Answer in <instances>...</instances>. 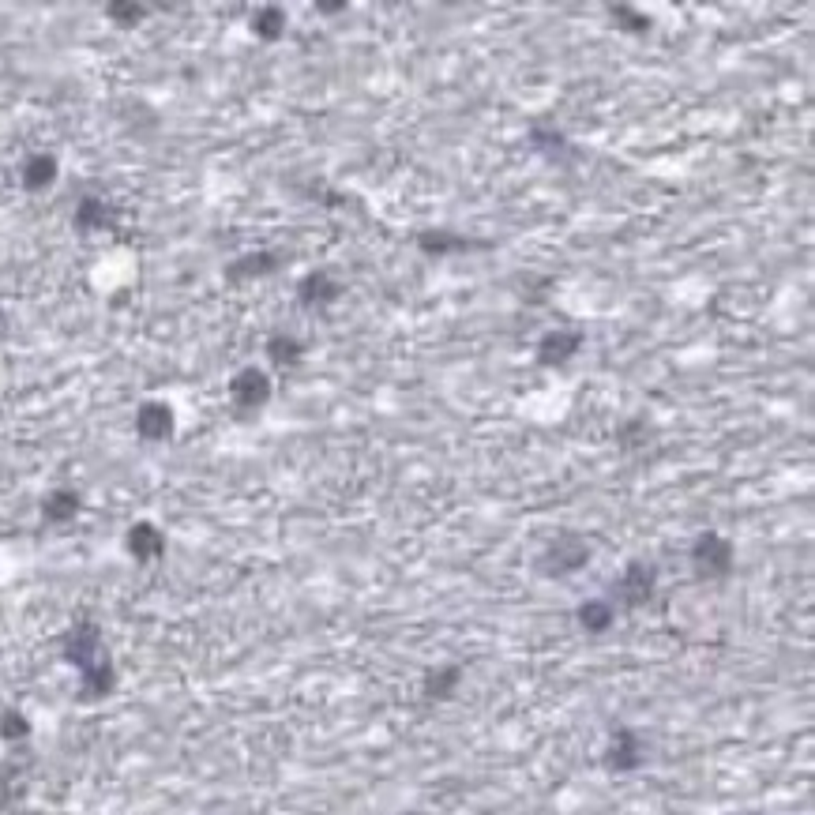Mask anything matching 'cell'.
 <instances>
[{
    "instance_id": "obj_18",
    "label": "cell",
    "mask_w": 815,
    "mask_h": 815,
    "mask_svg": "<svg viewBox=\"0 0 815 815\" xmlns=\"http://www.w3.org/2000/svg\"><path fill=\"white\" fill-rule=\"evenodd\" d=\"M575 620L586 635H605L616 624V605L609 598H590L575 609Z\"/></svg>"
},
{
    "instance_id": "obj_13",
    "label": "cell",
    "mask_w": 815,
    "mask_h": 815,
    "mask_svg": "<svg viewBox=\"0 0 815 815\" xmlns=\"http://www.w3.org/2000/svg\"><path fill=\"white\" fill-rule=\"evenodd\" d=\"M278 267H282V256H278V252H267V248H260V252H245V256H237V260L226 267V282H233V286L256 282V278L275 275Z\"/></svg>"
},
{
    "instance_id": "obj_22",
    "label": "cell",
    "mask_w": 815,
    "mask_h": 815,
    "mask_svg": "<svg viewBox=\"0 0 815 815\" xmlns=\"http://www.w3.org/2000/svg\"><path fill=\"white\" fill-rule=\"evenodd\" d=\"M106 16L117 23V27H139L143 19L151 16V8L147 4H124V0H113V4H106Z\"/></svg>"
},
{
    "instance_id": "obj_24",
    "label": "cell",
    "mask_w": 815,
    "mask_h": 815,
    "mask_svg": "<svg viewBox=\"0 0 815 815\" xmlns=\"http://www.w3.org/2000/svg\"><path fill=\"white\" fill-rule=\"evenodd\" d=\"M646 432H650V425H646V417H631V421H624V425L616 429V444H620V447L646 444Z\"/></svg>"
},
{
    "instance_id": "obj_8",
    "label": "cell",
    "mask_w": 815,
    "mask_h": 815,
    "mask_svg": "<svg viewBox=\"0 0 815 815\" xmlns=\"http://www.w3.org/2000/svg\"><path fill=\"white\" fill-rule=\"evenodd\" d=\"M173 432H177V414H173L170 402H162V399L139 402V410H136V436L139 440H147V444H166V440H173Z\"/></svg>"
},
{
    "instance_id": "obj_23",
    "label": "cell",
    "mask_w": 815,
    "mask_h": 815,
    "mask_svg": "<svg viewBox=\"0 0 815 815\" xmlns=\"http://www.w3.org/2000/svg\"><path fill=\"white\" fill-rule=\"evenodd\" d=\"M31 737V722L23 710H4L0 714V740H27Z\"/></svg>"
},
{
    "instance_id": "obj_14",
    "label": "cell",
    "mask_w": 815,
    "mask_h": 815,
    "mask_svg": "<svg viewBox=\"0 0 815 815\" xmlns=\"http://www.w3.org/2000/svg\"><path fill=\"white\" fill-rule=\"evenodd\" d=\"M57 177H61V162H57V154L38 151V154H31V158L23 162V170H19V185L38 196V192H46V188L57 185Z\"/></svg>"
},
{
    "instance_id": "obj_21",
    "label": "cell",
    "mask_w": 815,
    "mask_h": 815,
    "mask_svg": "<svg viewBox=\"0 0 815 815\" xmlns=\"http://www.w3.org/2000/svg\"><path fill=\"white\" fill-rule=\"evenodd\" d=\"M609 19H613L616 31L635 34V38L654 31V19L646 16V12H639V8H631V4H609Z\"/></svg>"
},
{
    "instance_id": "obj_16",
    "label": "cell",
    "mask_w": 815,
    "mask_h": 815,
    "mask_svg": "<svg viewBox=\"0 0 815 815\" xmlns=\"http://www.w3.org/2000/svg\"><path fill=\"white\" fill-rule=\"evenodd\" d=\"M462 677H466L462 665H455V662L436 665V669H429L425 680H421V695H425L429 703H444V699H451V695L459 692Z\"/></svg>"
},
{
    "instance_id": "obj_9",
    "label": "cell",
    "mask_w": 815,
    "mask_h": 815,
    "mask_svg": "<svg viewBox=\"0 0 815 815\" xmlns=\"http://www.w3.org/2000/svg\"><path fill=\"white\" fill-rule=\"evenodd\" d=\"M583 346H586L583 331H575V327H556V331H549V335H541L534 357H538L541 369H564Z\"/></svg>"
},
{
    "instance_id": "obj_1",
    "label": "cell",
    "mask_w": 815,
    "mask_h": 815,
    "mask_svg": "<svg viewBox=\"0 0 815 815\" xmlns=\"http://www.w3.org/2000/svg\"><path fill=\"white\" fill-rule=\"evenodd\" d=\"M61 654L64 662L76 665L79 677H83V692H79L83 699H106L117 688V669H113V658L106 650L102 628L94 620H79V624L64 631Z\"/></svg>"
},
{
    "instance_id": "obj_5",
    "label": "cell",
    "mask_w": 815,
    "mask_h": 815,
    "mask_svg": "<svg viewBox=\"0 0 815 815\" xmlns=\"http://www.w3.org/2000/svg\"><path fill=\"white\" fill-rule=\"evenodd\" d=\"M646 755H650V744L643 740V733H635L631 725H620L613 729L609 748H605V767L613 774H635L646 763Z\"/></svg>"
},
{
    "instance_id": "obj_11",
    "label": "cell",
    "mask_w": 815,
    "mask_h": 815,
    "mask_svg": "<svg viewBox=\"0 0 815 815\" xmlns=\"http://www.w3.org/2000/svg\"><path fill=\"white\" fill-rule=\"evenodd\" d=\"M342 297V282L327 275V271H308L301 282H297V305L308 308V312H327Z\"/></svg>"
},
{
    "instance_id": "obj_2",
    "label": "cell",
    "mask_w": 815,
    "mask_h": 815,
    "mask_svg": "<svg viewBox=\"0 0 815 815\" xmlns=\"http://www.w3.org/2000/svg\"><path fill=\"white\" fill-rule=\"evenodd\" d=\"M590 556H594V545H590L583 534L560 530V534H556V538L538 553L534 571L545 575V579H568V575H575V571H583L586 564H590Z\"/></svg>"
},
{
    "instance_id": "obj_20",
    "label": "cell",
    "mask_w": 815,
    "mask_h": 815,
    "mask_svg": "<svg viewBox=\"0 0 815 815\" xmlns=\"http://www.w3.org/2000/svg\"><path fill=\"white\" fill-rule=\"evenodd\" d=\"M248 27H252V34H256L260 42H278V38L286 34V12H282L278 4H263V8L252 12Z\"/></svg>"
},
{
    "instance_id": "obj_25",
    "label": "cell",
    "mask_w": 815,
    "mask_h": 815,
    "mask_svg": "<svg viewBox=\"0 0 815 815\" xmlns=\"http://www.w3.org/2000/svg\"><path fill=\"white\" fill-rule=\"evenodd\" d=\"M316 12H320V16H342V12H346V0H316Z\"/></svg>"
},
{
    "instance_id": "obj_3",
    "label": "cell",
    "mask_w": 815,
    "mask_h": 815,
    "mask_svg": "<svg viewBox=\"0 0 815 815\" xmlns=\"http://www.w3.org/2000/svg\"><path fill=\"white\" fill-rule=\"evenodd\" d=\"M688 560H692V571L699 579H725L733 571V564H737V545L725 534H718V530H703L692 541Z\"/></svg>"
},
{
    "instance_id": "obj_7",
    "label": "cell",
    "mask_w": 815,
    "mask_h": 815,
    "mask_svg": "<svg viewBox=\"0 0 815 815\" xmlns=\"http://www.w3.org/2000/svg\"><path fill=\"white\" fill-rule=\"evenodd\" d=\"M530 147L549 162V166H560V170H568V166H575L579 158H583V151L571 143L560 128H553V124H530Z\"/></svg>"
},
{
    "instance_id": "obj_15",
    "label": "cell",
    "mask_w": 815,
    "mask_h": 815,
    "mask_svg": "<svg viewBox=\"0 0 815 815\" xmlns=\"http://www.w3.org/2000/svg\"><path fill=\"white\" fill-rule=\"evenodd\" d=\"M113 222H117V211H113V203L102 200V196H83V200L76 203V215H72V226H76L79 233L109 230Z\"/></svg>"
},
{
    "instance_id": "obj_19",
    "label": "cell",
    "mask_w": 815,
    "mask_h": 815,
    "mask_svg": "<svg viewBox=\"0 0 815 815\" xmlns=\"http://www.w3.org/2000/svg\"><path fill=\"white\" fill-rule=\"evenodd\" d=\"M267 357H271V365H278V369H293V365L305 361V342L297 339V335L275 331V335L267 339Z\"/></svg>"
},
{
    "instance_id": "obj_6",
    "label": "cell",
    "mask_w": 815,
    "mask_h": 815,
    "mask_svg": "<svg viewBox=\"0 0 815 815\" xmlns=\"http://www.w3.org/2000/svg\"><path fill=\"white\" fill-rule=\"evenodd\" d=\"M271 395H275V384H271V376L263 369L245 365L241 372H233L230 399L237 410H263V406L271 402Z\"/></svg>"
},
{
    "instance_id": "obj_4",
    "label": "cell",
    "mask_w": 815,
    "mask_h": 815,
    "mask_svg": "<svg viewBox=\"0 0 815 815\" xmlns=\"http://www.w3.org/2000/svg\"><path fill=\"white\" fill-rule=\"evenodd\" d=\"M658 590V568L646 564V560H631L628 568L620 571V579L613 583V605H624V609H639L646 601L654 598Z\"/></svg>"
},
{
    "instance_id": "obj_12",
    "label": "cell",
    "mask_w": 815,
    "mask_h": 815,
    "mask_svg": "<svg viewBox=\"0 0 815 815\" xmlns=\"http://www.w3.org/2000/svg\"><path fill=\"white\" fill-rule=\"evenodd\" d=\"M124 549L136 564H154L166 556V534L154 523H132L124 534Z\"/></svg>"
},
{
    "instance_id": "obj_10",
    "label": "cell",
    "mask_w": 815,
    "mask_h": 815,
    "mask_svg": "<svg viewBox=\"0 0 815 815\" xmlns=\"http://www.w3.org/2000/svg\"><path fill=\"white\" fill-rule=\"evenodd\" d=\"M414 245H417V252L429 256V260H447V256H459V252L489 248V241H474V237L455 233V230H421Z\"/></svg>"
},
{
    "instance_id": "obj_17",
    "label": "cell",
    "mask_w": 815,
    "mask_h": 815,
    "mask_svg": "<svg viewBox=\"0 0 815 815\" xmlns=\"http://www.w3.org/2000/svg\"><path fill=\"white\" fill-rule=\"evenodd\" d=\"M79 511H83V496H79L76 489H53V493H46V500H42V519H46L49 526L72 523Z\"/></svg>"
}]
</instances>
